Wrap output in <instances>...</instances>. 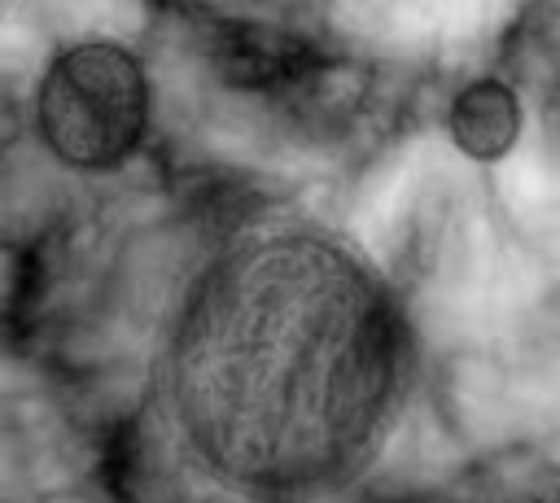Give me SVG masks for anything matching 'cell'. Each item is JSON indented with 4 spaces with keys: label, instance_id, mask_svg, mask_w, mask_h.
Wrapping results in <instances>:
<instances>
[{
    "label": "cell",
    "instance_id": "7a4b0ae2",
    "mask_svg": "<svg viewBox=\"0 0 560 503\" xmlns=\"http://www.w3.org/2000/svg\"><path fill=\"white\" fill-rule=\"evenodd\" d=\"M18 127L57 175L79 184H114L158 162L162 92L149 44L122 31L57 39L18 101Z\"/></svg>",
    "mask_w": 560,
    "mask_h": 503
},
{
    "label": "cell",
    "instance_id": "6da1fadb",
    "mask_svg": "<svg viewBox=\"0 0 560 503\" xmlns=\"http://www.w3.org/2000/svg\"><path fill=\"white\" fill-rule=\"evenodd\" d=\"M420 359V324L389 267L328 219L249 197L162 311L149 411L201 490L328 503L394 446Z\"/></svg>",
    "mask_w": 560,
    "mask_h": 503
},
{
    "label": "cell",
    "instance_id": "3957f363",
    "mask_svg": "<svg viewBox=\"0 0 560 503\" xmlns=\"http://www.w3.org/2000/svg\"><path fill=\"white\" fill-rule=\"evenodd\" d=\"M438 122H442L446 144L464 162L503 166L525 144V136L534 127V105H529L525 87L490 61L442 92Z\"/></svg>",
    "mask_w": 560,
    "mask_h": 503
}]
</instances>
